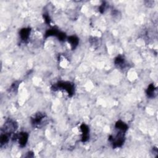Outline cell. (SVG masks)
Here are the masks:
<instances>
[{
  "instance_id": "6da1fadb",
  "label": "cell",
  "mask_w": 158,
  "mask_h": 158,
  "mask_svg": "<svg viewBox=\"0 0 158 158\" xmlns=\"http://www.w3.org/2000/svg\"><path fill=\"white\" fill-rule=\"evenodd\" d=\"M55 88H61L66 91L69 96H72L74 92V85L68 82H60L56 84Z\"/></svg>"
},
{
  "instance_id": "7a4b0ae2",
  "label": "cell",
  "mask_w": 158,
  "mask_h": 158,
  "mask_svg": "<svg viewBox=\"0 0 158 158\" xmlns=\"http://www.w3.org/2000/svg\"><path fill=\"white\" fill-rule=\"evenodd\" d=\"M28 134L26 132H21L19 133L18 135L16 136V138H17L19 140V145H20L22 147H24L27 144L28 141Z\"/></svg>"
},
{
  "instance_id": "3957f363",
  "label": "cell",
  "mask_w": 158,
  "mask_h": 158,
  "mask_svg": "<svg viewBox=\"0 0 158 158\" xmlns=\"http://www.w3.org/2000/svg\"><path fill=\"white\" fill-rule=\"evenodd\" d=\"M80 129L82 133V141L85 142L89 138V129H88L87 125L83 124L81 125Z\"/></svg>"
},
{
  "instance_id": "277c9868",
  "label": "cell",
  "mask_w": 158,
  "mask_h": 158,
  "mask_svg": "<svg viewBox=\"0 0 158 158\" xmlns=\"http://www.w3.org/2000/svg\"><path fill=\"white\" fill-rule=\"evenodd\" d=\"M45 118V115L41 113H38L35 114V115L32 119V123L34 125L40 124L41 122Z\"/></svg>"
},
{
  "instance_id": "5b68a950",
  "label": "cell",
  "mask_w": 158,
  "mask_h": 158,
  "mask_svg": "<svg viewBox=\"0 0 158 158\" xmlns=\"http://www.w3.org/2000/svg\"><path fill=\"white\" fill-rule=\"evenodd\" d=\"M30 33V29L28 28L22 29L20 31V37L21 40L23 41H26L28 40L29 37V35Z\"/></svg>"
},
{
  "instance_id": "8992f818",
  "label": "cell",
  "mask_w": 158,
  "mask_h": 158,
  "mask_svg": "<svg viewBox=\"0 0 158 158\" xmlns=\"http://www.w3.org/2000/svg\"><path fill=\"white\" fill-rule=\"evenodd\" d=\"M115 128L121 132H125L128 129V127L124 122L119 121L115 124Z\"/></svg>"
},
{
  "instance_id": "52a82bcc",
  "label": "cell",
  "mask_w": 158,
  "mask_h": 158,
  "mask_svg": "<svg viewBox=\"0 0 158 158\" xmlns=\"http://www.w3.org/2000/svg\"><path fill=\"white\" fill-rule=\"evenodd\" d=\"M156 87L153 84H150L148 87V89L146 90V94L149 98H153L155 95Z\"/></svg>"
},
{
  "instance_id": "ba28073f",
  "label": "cell",
  "mask_w": 158,
  "mask_h": 158,
  "mask_svg": "<svg viewBox=\"0 0 158 158\" xmlns=\"http://www.w3.org/2000/svg\"><path fill=\"white\" fill-rule=\"evenodd\" d=\"M68 41L69 43H70L71 47L73 49H75L79 44V39L77 37L75 36H71L68 38Z\"/></svg>"
},
{
  "instance_id": "9c48e42d",
  "label": "cell",
  "mask_w": 158,
  "mask_h": 158,
  "mask_svg": "<svg viewBox=\"0 0 158 158\" xmlns=\"http://www.w3.org/2000/svg\"><path fill=\"white\" fill-rule=\"evenodd\" d=\"M115 64L119 67H124L125 64V59L122 56H119L115 58Z\"/></svg>"
},
{
  "instance_id": "30bf717a",
  "label": "cell",
  "mask_w": 158,
  "mask_h": 158,
  "mask_svg": "<svg viewBox=\"0 0 158 158\" xmlns=\"http://www.w3.org/2000/svg\"><path fill=\"white\" fill-rule=\"evenodd\" d=\"M9 140V135L7 133L2 134L1 136V145L6 143Z\"/></svg>"
},
{
  "instance_id": "8fae6325",
  "label": "cell",
  "mask_w": 158,
  "mask_h": 158,
  "mask_svg": "<svg viewBox=\"0 0 158 158\" xmlns=\"http://www.w3.org/2000/svg\"><path fill=\"white\" fill-rule=\"evenodd\" d=\"M44 18H45V20L46 22H47V24L50 23V18H49L48 15H47V14L44 15Z\"/></svg>"
}]
</instances>
